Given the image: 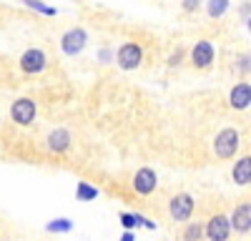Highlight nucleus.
Wrapping results in <instances>:
<instances>
[{"label": "nucleus", "mask_w": 251, "mask_h": 241, "mask_svg": "<svg viewBox=\"0 0 251 241\" xmlns=\"http://www.w3.org/2000/svg\"><path fill=\"white\" fill-rule=\"evenodd\" d=\"M38 116V103L33 98H15L10 106V120L15 126H30Z\"/></svg>", "instance_id": "nucleus-5"}, {"label": "nucleus", "mask_w": 251, "mask_h": 241, "mask_svg": "<svg viewBox=\"0 0 251 241\" xmlns=\"http://www.w3.org/2000/svg\"><path fill=\"white\" fill-rule=\"evenodd\" d=\"M228 218L236 234H251V201H239Z\"/></svg>", "instance_id": "nucleus-10"}, {"label": "nucleus", "mask_w": 251, "mask_h": 241, "mask_svg": "<svg viewBox=\"0 0 251 241\" xmlns=\"http://www.w3.org/2000/svg\"><path fill=\"white\" fill-rule=\"evenodd\" d=\"M241 15H244V18L251 15V3H244V5H241Z\"/></svg>", "instance_id": "nucleus-26"}, {"label": "nucleus", "mask_w": 251, "mask_h": 241, "mask_svg": "<svg viewBox=\"0 0 251 241\" xmlns=\"http://www.w3.org/2000/svg\"><path fill=\"white\" fill-rule=\"evenodd\" d=\"M23 5H25V8H30V10H35V13H40V15H50V18L58 13L53 5H46L43 0H23Z\"/></svg>", "instance_id": "nucleus-18"}, {"label": "nucleus", "mask_w": 251, "mask_h": 241, "mask_svg": "<svg viewBox=\"0 0 251 241\" xmlns=\"http://www.w3.org/2000/svg\"><path fill=\"white\" fill-rule=\"evenodd\" d=\"M86 43H88L86 28H71V30L63 33V38H60V50L66 55H78L83 48H86Z\"/></svg>", "instance_id": "nucleus-8"}, {"label": "nucleus", "mask_w": 251, "mask_h": 241, "mask_svg": "<svg viewBox=\"0 0 251 241\" xmlns=\"http://www.w3.org/2000/svg\"><path fill=\"white\" fill-rule=\"evenodd\" d=\"M236 71L239 73H249L251 71V55L249 53H239L236 55Z\"/></svg>", "instance_id": "nucleus-20"}, {"label": "nucleus", "mask_w": 251, "mask_h": 241, "mask_svg": "<svg viewBox=\"0 0 251 241\" xmlns=\"http://www.w3.org/2000/svg\"><path fill=\"white\" fill-rule=\"evenodd\" d=\"M71 146V133L66 128H55L48 133V151L50 153H63V151H68Z\"/></svg>", "instance_id": "nucleus-13"}, {"label": "nucleus", "mask_w": 251, "mask_h": 241, "mask_svg": "<svg viewBox=\"0 0 251 241\" xmlns=\"http://www.w3.org/2000/svg\"><path fill=\"white\" fill-rule=\"evenodd\" d=\"M131 186H133V191H136L138 196H151V193L156 191V186H158V176H156L153 169L143 166V169H138V171L133 173Z\"/></svg>", "instance_id": "nucleus-9"}, {"label": "nucleus", "mask_w": 251, "mask_h": 241, "mask_svg": "<svg viewBox=\"0 0 251 241\" xmlns=\"http://www.w3.org/2000/svg\"><path fill=\"white\" fill-rule=\"evenodd\" d=\"M231 178L236 186H249L251 184V156H241L231 166Z\"/></svg>", "instance_id": "nucleus-12"}, {"label": "nucleus", "mask_w": 251, "mask_h": 241, "mask_svg": "<svg viewBox=\"0 0 251 241\" xmlns=\"http://www.w3.org/2000/svg\"><path fill=\"white\" fill-rule=\"evenodd\" d=\"M111 58H116V53H113V50H111L108 46L98 50V60H100V63H108V60H111Z\"/></svg>", "instance_id": "nucleus-22"}, {"label": "nucleus", "mask_w": 251, "mask_h": 241, "mask_svg": "<svg viewBox=\"0 0 251 241\" xmlns=\"http://www.w3.org/2000/svg\"><path fill=\"white\" fill-rule=\"evenodd\" d=\"M246 28H249V30H251V15H249V18H246Z\"/></svg>", "instance_id": "nucleus-27"}, {"label": "nucleus", "mask_w": 251, "mask_h": 241, "mask_svg": "<svg viewBox=\"0 0 251 241\" xmlns=\"http://www.w3.org/2000/svg\"><path fill=\"white\" fill-rule=\"evenodd\" d=\"M118 241H136V236H133V231H123V236Z\"/></svg>", "instance_id": "nucleus-25"}, {"label": "nucleus", "mask_w": 251, "mask_h": 241, "mask_svg": "<svg viewBox=\"0 0 251 241\" xmlns=\"http://www.w3.org/2000/svg\"><path fill=\"white\" fill-rule=\"evenodd\" d=\"M141 60H143V48L138 43L128 40V43L118 46V50H116V66L121 71H136L141 66Z\"/></svg>", "instance_id": "nucleus-4"}, {"label": "nucleus", "mask_w": 251, "mask_h": 241, "mask_svg": "<svg viewBox=\"0 0 251 241\" xmlns=\"http://www.w3.org/2000/svg\"><path fill=\"white\" fill-rule=\"evenodd\" d=\"M236 151H239V131L231 128V126L221 128L216 133V138H214V153H216V158L228 161V158L236 156Z\"/></svg>", "instance_id": "nucleus-1"}, {"label": "nucleus", "mask_w": 251, "mask_h": 241, "mask_svg": "<svg viewBox=\"0 0 251 241\" xmlns=\"http://www.w3.org/2000/svg\"><path fill=\"white\" fill-rule=\"evenodd\" d=\"M73 229V221L71 218H53L46 224V231L48 234H68Z\"/></svg>", "instance_id": "nucleus-16"}, {"label": "nucleus", "mask_w": 251, "mask_h": 241, "mask_svg": "<svg viewBox=\"0 0 251 241\" xmlns=\"http://www.w3.org/2000/svg\"><path fill=\"white\" fill-rule=\"evenodd\" d=\"M18 66H20V71H23L25 75H38V73H43V71H46V66H48V55L40 50V48H28L23 55H20Z\"/></svg>", "instance_id": "nucleus-6"}, {"label": "nucleus", "mask_w": 251, "mask_h": 241, "mask_svg": "<svg viewBox=\"0 0 251 241\" xmlns=\"http://www.w3.org/2000/svg\"><path fill=\"white\" fill-rule=\"evenodd\" d=\"M136 224H138V226H146V229H151V231L156 229L153 221H151V218H146V216H141V214H136Z\"/></svg>", "instance_id": "nucleus-24"}, {"label": "nucleus", "mask_w": 251, "mask_h": 241, "mask_svg": "<svg viewBox=\"0 0 251 241\" xmlns=\"http://www.w3.org/2000/svg\"><path fill=\"white\" fill-rule=\"evenodd\" d=\"M234 234L231 229V218H228L226 214H211L208 216V221L203 224V236L208 241H228Z\"/></svg>", "instance_id": "nucleus-3"}, {"label": "nucleus", "mask_w": 251, "mask_h": 241, "mask_svg": "<svg viewBox=\"0 0 251 241\" xmlns=\"http://www.w3.org/2000/svg\"><path fill=\"white\" fill-rule=\"evenodd\" d=\"M118 218H121V224H123V231H133V229L138 226V224H136V214H126V211H121Z\"/></svg>", "instance_id": "nucleus-19"}, {"label": "nucleus", "mask_w": 251, "mask_h": 241, "mask_svg": "<svg viewBox=\"0 0 251 241\" xmlns=\"http://www.w3.org/2000/svg\"><path fill=\"white\" fill-rule=\"evenodd\" d=\"M194 211H196V201H194L191 193L181 191V193H174V196H171V201H169V214H171V218L176 221V224H186V221H191Z\"/></svg>", "instance_id": "nucleus-2"}, {"label": "nucleus", "mask_w": 251, "mask_h": 241, "mask_svg": "<svg viewBox=\"0 0 251 241\" xmlns=\"http://www.w3.org/2000/svg\"><path fill=\"white\" fill-rule=\"evenodd\" d=\"M203 239V224L201 221H186L181 231V241H201Z\"/></svg>", "instance_id": "nucleus-14"}, {"label": "nucleus", "mask_w": 251, "mask_h": 241, "mask_svg": "<svg viewBox=\"0 0 251 241\" xmlns=\"http://www.w3.org/2000/svg\"><path fill=\"white\" fill-rule=\"evenodd\" d=\"M75 198L78 201H93V198H98V189L86 184V181H80V184L75 186Z\"/></svg>", "instance_id": "nucleus-17"}, {"label": "nucleus", "mask_w": 251, "mask_h": 241, "mask_svg": "<svg viewBox=\"0 0 251 241\" xmlns=\"http://www.w3.org/2000/svg\"><path fill=\"white\" fill-rule=\"evenodd\" d=\"M228 106L234 111H246L251 106V83L249 80H239L234 88L228 91Z\"/></svg>", "instance_id": "nucleus-11"}, {"label": "nucleus", "mask_w": 251, "mask_h": 241, "mask_svg": "<svg viewBox=\"0 0 251 241\" xmlns=\"http://www.w3.org/2000/svg\"><path fill=\"white\" fill-rule=\"evenodd\" d=\"M214 58H216V48L211 40H199L191 48V66L196 71H208L214 66Z\"/></svg>", "instance_id": "nucleus-7"}, {"label": "nucleus", "mask_w": 251, "mask_h": 241, "mask_svg": "<svg viewBox=\"0 0 251 241\" xmlns=\"http://www.w3.org/2000/svg\"><path fill=\"white\" fill-rule=\"evenodd\" d=\"M181 5H183V10H186V13H196V10L203 5V0H183Z\"/></svg>", "instance_id": "nucleus-21"}, {"label": "nucleus", "mask_w": 251, "mask_h": 241, "mask_svg": "<svg viewBox=\"0 0 251 241\" xmlns=\"http://www.w3.org/2000/svg\"><path fill=\"white\" fill-rule=\"evenodd\" d=\"M231 0H206V15L208 18H221L228 13Z\"/></svg>", "instance_id": "nucleus-15"}, {"label": "nucleus", "mask_w": 251, "mask_h": 241, "mask_svg": "<svg viewBox=\"0 0 251 241\" xmlns=\"http://www.w3.org/2000/svg\"><path fill=\"white\" fill-rule=\"evenodd\" d=\"M183 55H186V50H183V48L174 50V53H171V58H169V66H178L181 60H183Z\"/></svg>", "instance_id": "nucleus-23"}]
</instances>
